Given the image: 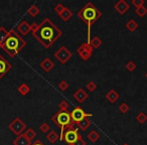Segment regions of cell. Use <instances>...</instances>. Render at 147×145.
<instances>
[{
    "label": "cell",
    "instance_id": "1",
    "mask_svg": "<svg viewBox=\"0 0 147 145\" xmlns=\"http://www.w3.org/2000/svg\"><path fill=\"white\" fill-rule=\"evenodd\" d=\"M31 33L45 49H49L63 35V31L47 17L41 21L38 28Z\"/></svg>",
    "mask_w": 147,
    "mask_h": 145
},
{
    "label": "cell",
    "instance_id": "2",
    "mask_svg": "<svg viewBox=\"0 0 147 145\" xmlns=\"http://www.w3.org/2000/svg\"><path fill=\"white\" fill-rule=\"evenodd\" d=\"M25 45H26V41L18 34V32H16L15 29H11L8 31L6 39L0 45V47L10 57H14L22 51Z\"/></svg>",
    "mask_w": 147,
    "mask_h": 145
},
{
    "label": "cell",
    "instance_id": "3",
    "mask_svg": "<svg viewBox=\"0 0 147 145\" xmlns=\"http://www.w3.org/2000/svg\"><path fill=\"white\" fill-rule=\"evenodd\" d=\"M78 16L81 20H83L88 25V39L87 42L91 41V27L92 25L102 16V12L93 4L92 2H88L83 8L80 9L78 12Z\"/></svg>",
    "mask_w": 147,
    "mask_h": 145
},
{
    "label": "cell",
    "instance_id": "4",
    "mask_svg": "<svg viewBox=\"0 0 147 145\" xmlns=\"http://www.w3.org/2000/svg\"><path fill=\"white\" fill-rule=\"evenodd\" d=\"M51 121L61 128V136H59V140L61 141H63V136L65 131L74 128V126L76 125L71 117V112H69V111H59L51 117Z\"/></svg>",
    "mask_w": 147,
    "mask_h": 145
},
{
    "label": "cell",
    "instance_id": "5",
    "mask_svg": "<svg viewBox=\"0 0 147 145\" xmlns=\"http://www.w3.org/2000/svg\"><path fill=\"white\" fill-rule=\"evenodd\" d=\"M8 128L10 129V131L12 133H14L16 136L22 134L23 131L26 130V124L21 120L20 118H15L14 120L11 121V123L8 125Z\"/></svg>",
    "mask_w": 147,
    "mask_h": 145
},
{
    "label": "cell",
    "instance_id": "6",
    "mask_svg": "<svg viewBox=\"0 0 147 145\" xmlns=\"http://www.w3.org/2000/svg\"><path fill=\"white\" fill-rule=\"evenodd\" d=\"M71 57H73V53H71L65 45H61V47L55 53V57L61 63V65L67 63V61H69Z\"/></svg>",
    "mask_w": 147,
    "mask_h": 145
},
{
    "label": "cell",
    "instance_id": "7",
    "mask_svg": "<svg viewBox=\"0 0 147 145\" xmlns=\"http://www.w3.org/2000/svg\"><path fill=\"white\" fill-rule=\"evenodd\" d=\"M77 53L78 55L81 57V59L83 61H88L93 55V47H91L90 43L88 42H84L80 45V47L77 49Z\"/></svg>",
    "mask_w": 147,
    "mask_h": 145
},
{
    "label": "cell",
    "instance_id": "8",
    "mask_svg": "<svg viewBox=\"0 0 147 145\" xmlns=\"http://www.w3.org/2000/svg\"><path fill=\"white\" fill-rule=\"evenodd\" d=\"M71 117L74 122H75V124H77L78 122L84 120V119L89 118V117H93V115L88 114V113L85 112L80 106H77L76 108H74L73 111L71 112Z\"/></svg>",
    "mask_w": 147,
    "mask_h": 145
},
{
    "label": "cell",
    "instance_id": "9",
    "mask_svg": "<svg viewBox=\"0 0 147 145\" xmlns=\"http://www.w3.org/2000/svg\"><path fill=\"white\" fill-rule=\"evenodd\" d=\"M79 135H80V133L75 128L65 130L63 136V141H65L67 145H74L76 143V141L78 140Z\"/></svg>",
    "mask_w": 147,
    "mask_h": 145
},
{
    "label": "cell",
    "instance_id": "10",
    "mask_svg": "<svg viewBox=\"0 0 147 145\" xmlns=\"http://www.w3.org/2000/svg\"><path fill=\"white\" fill-rule=\"evenodd\" d=\"M11 67H12L11 63L3 55H0V79H2L10 71Z\"/></svg>",
    "mask_w": 147,
    "mask_h": 145
},
{
    "label": "cell",
    "instance_id": "11",
    "mask_svg": "<svg viewBox=\"0 0 147 145\" xmlns=\"http://www.w3.org/2000/svg\"><path fill=\"white\" fill-rule=\"evenodd\" d=\"M114 8L119 14L123 15L129 10L130 8V5L125 1V0H119L118 2H116V4L114 5Z\"/></svg>",
    "mask_w": 147,
    "mask_h": 145
},
{
    "label": "cell",
    "instance_id": "12",
    "mask_svg": "<svg viewBox=\"0 0 147 145\" xmlns=\"http://www.w3.org/2000/svg\"><path fill=\"white\" fill-rule=\"evenodd\" d=\"M16 29H17V31H18L19 33H20L21 35H27L29 32L31 31V29H30V24H29L27 21H25V20H22L20 23H19L18 25H17V27H16Z\"/></svg>",
    "mask_w": 147,
    "mask_h": 145
},
{
    "label": "cell",
    "instance_id": "13",
    "mask_svg": "<svg viewBox=\"0 0 147 145\" xmlns=\"http://www.w3.org/2000/svg\"><path fill=\"white\" fill-rule=\"evenodd\" d=\"M74 98L77 102L79 103H83L89 98V95L84 89H78L76 92L74 93Z\"/></svg>",
    "mask_w": 147,
    "mask_h": 145
},
{
    "label": "cell",
    "instance_id": "14",
    "mask_svg": "<svg viewBox=\"0 0 147 145\" xmlns=\"http://www.w3.org/2000/svg\"><path fill=\"white\" fill-rule=\"evenodd\" d=\"M39 65H40V67L45 71V73H49V71H51V69L55 67V63H53L49 57H45V59L41 61Z\"/></svg>",
    "mask_w": 147,
    "mask_h": 145
},
{
    "label": "cell",
    "instance_id": "15",
    "mask_svg": "<svg viewBox=\"0 0 147 145\" xmlns=\"http://www.w3.org/2000/svg\"><path fill=\"white\" fill-rule=\"evenodd\" d=\"M13 145H31V140H29L22 133L13 140Z\"/></svg>",
    "mask_w": 147,
    "mask_h": 145
},
{
    "label": "cell",
    "instance_id": "16",
    "mask_svg": "<svg viewBox=\"0 0 147 145\" xmlns=\"http://www.w3.org/2000/svg\"><path fill=\"white\" fill-rule=\"evenodd\" d=\"M119 98H120V95H119L114 89H111V90L106 94V99L110 103H112V104L116 102V101H118Z\"/></svg>",
    "mask_w": 147,
    "mask_h": 145
},
{
    "label": "cell",
    "instance_id": "17",
    "mask_svg": "<svg viewBox=\"0 0 147 145\" xmlns=\"http://www.w3.org/2000/svg\"><path fill=\"white\" fill-rule=\"evenodd\" d=\"M73 12H71V9H69L67 7H65V9H63V12L59 14V16H61V18L63 19V21H67L69 20V19L73 17Z\"/></svg>",
    "mask_w": 147,
    "mask_h": 145
},
{
    "label": "cell",
    "instance_id": "18",
    "mask_svg": "<svg viewBox=\"0 0 147 145\" xmlns=\"http://www.w3.org/2000/svg\"><path fill=\"white\" fill-rule=\"evenodd\" d=\"M59 134H57V132H55V130H51L49 133L47 134V139L51 143H55L57 140H59Z\"/></svg>",
    "mask_w": 147,
    "mask_h": 145
},
{
    "label": "cell",
    "instance_id": "19",
    "mask_svg": "<svg viewBox=\"0 0 147 145\" xmlns=\"http://www.w3.org/2000/svg\"><path fill=\"white\" fill-rule=\"evenodd\" d=\"M76 125L78 126L79 129H81V130L85 131V130H87V129H88L89 127L91 126V121L89 120V118H86V119H84V120H82V121H80V122H78Z\"/></svg>",
    "mask_w": 147,
    "mask_h": 145
},
{
    "label": "cell",
    "instance_id": "20",
    "mask_svg": "<svg viewBox=\"0 0 147 145\" xmlns=\"http://www.w3.org/2000/svg\"><path fill=\"white\" fill-rule=\"evenodd\" d=\"M126 28L131 32H134L137 28H138V23L134 20V19H130L126 22Z\"/></svg>",
    "mask_w": 147,
    "mask_h": 145
},
{
    "label": "cell",
    "instance_id": "21",
    "mask_svg": "<svg viewBox=\"0 0 147 145\" xmlns=\"http://www.w3.org/2000/svg\"><path fill=\"white\" fill-rule=\"evenodd\" d=\"M17 91H18L19 94H21L22 96H26V95L30 92V88H29V86L27 84L23 83V84H21L20 86L18 87Z\"/></svg>",
    "mask_w": 147,
    "mask_h": 145
},
{
    "label": "cell",
    "instance_id": "22",
    "mask_svg": "<svg viewBox=\"0 0 147 145\" xmlns=\"http://www.w3.org/2000/svg\"><path fill=\"white\" fill-rule=\"evenodd\" d=\"M102 43H103L102 39H101L100 37H98V36H94L90 41V45H91V47H92L93 49H99V47L102 45Z\"/></svg>",
    "mask_w": 147,
    "mask_h": 145
},
{
    "label": "cell",
    "instance_id": "23",
    "mask_svg": "<svg viewBox=\"0 0 147 145\" xmlns=\"http://www.w3.org/2000/svg\"><path fill=\"white\" fill-rule=\"evenodd\" d=\"M39 12H40V10H39V8L36 6V5H31V6L28 8V10H27V13H28L31 17L37 16V15L39 14Z\"/></svg>",
    "mask_w": 147,
    "mask_h": 145
},
{
    "label": "cell",
    "instance_id": "24",
    "mask_svg": "<svg viewBox=\"0 0 147 145\" xmlns=\"http://www.w3.org/2000/svg\"><path fill=\"white\" fill-rule=\"evenodd\" d=\"M99 138H100V135H99V133L96 130H92L88 134V139L91 142H97Z\"/></svg>",
    "mask_w": 147,
    "mask_h": 145
},
{
    "label": "cell",
    "instance_id": "25",
    "mask_svg": "<svg viewBox=\"0 0 147 145\" xmlns=\"http://www.w3.org/2000/svg\"><path fill=\"white\" fill-rule=\"evenodd\" d=\"M7 35H8V31H7L3 26H0V45L5 41Z\"/></svg>",
    "mask_w": 147,
    "mask_h": 145
},
{
    "label": "cell",
    "instance_id": "26",
    "mask_svg": "<svg viewBox=\"0 0 147 145\" xmlns=\"http://www.w3.org/2000/svg\"><path fill=\"white\" fill-rule=\"evenodd\" d=\"M23 134L25 135V136L27 137V138L29 139V140H32V139H34L35 137H36V132H35L34 130H33L32 128H28L25 130V132L23 133Z\"/></svg>",
    "mask_w": 147,
    "mask_h": 145
},
{
    "label": "cell",
    "instance_id": "27",
    "mask_svg": "<svg viewBox=\"0 0 147 145\" xmlns=\"http://www.w3.org/2000/svg\"><path fill=\"white\" fill-rule=\"evenodd\" d=\"M136 120L138 121V123H140V124H144L147 121V115L145 114L144 112L138 113V115L136 116Z\"/></svg>",
    "mask_w": 147,
    "mask_h": 145
},
{
    "label": "cell",
    "instance_id": "28",
    "mask_svg": "<svg viewBox=\"0 0 147 145\" xmlns=\"http://www.w3.org/2000/svg\"><path fill=\"white\" fill-rule=\"evenodd\" d=\"M135 13H136L138 16L143 17V16H145V15L147 14V8L145 6H141V7H139V8H136Z\"/></svg>",
    "mask_w": 147,
    "mask_h": 145
},
{
    "label": "cell",
    "instance_id": "29",
    "mask_svg": "<svg viewBox=\"0 0 147 145\" xmlns=\"http://www.w3.org/2000/svg\"><path fill=\"white\" fill-rule=\"evenodd\" d=\"M136 67H137L136 63L132 61H128V63H126V69H127V71H134L135 69H136Z\"/></svg>",
    "mask_w": 147,
    "mask_h": 145
},
{
    "label": "cell",
    "instance_id": "30",
    "mask_svg": "<svg viewBox=\"0 0 147 145\" xmlns=\"http://www.w3.org/2000/svg\"><path fill=\"white\" fill-rule=\"evenodd\" d=\"M59 111H67V109H69V103L65 100H63L59 104Z\"/></svg>",
    "mask_w": 147,
    "mask_h": 145
},
{
    "label": "cell",
    "instance_id": "31",
    "mask_svg": "<svg viewBox=\"0 0 147 145\" xmlns=\"http://www.w3.org/2000/svg\"><path fill=\"white\" fill-rule=\"evenodd\" d=\"M86 89H88V91H90V92H94V91H96L97 89V84L95 82H89L88 84L86 85Z\"/></svg>",
    "mask_w": 147,
    "mask_h": 145
},
{
    "label": "cell",
    "instance_id": "32",
    "mask_svg": "<svg viewBox=\"0 0 147 145\" xmlns=\"http://www.w3.org/2000/svg\"><path fill=\"white\" fill-rule=\"evenodd\" d=\"M130 110V107H129V105H127L126 103H122V104L119 106V111H120L121 113H127L128 111Z\"/></svg>",
    "mask_w": 147,
    "mask_h": 145
},
{
    "label": "cell",
    "instance_id": "33",
    "mask_svg": "<svg viewBox=\"0 0 147 145\" xmlns=\"http://www.w3.org/2000/svg\"><path fill=\"white\" fill-rule=\"evenodd\" d=\"M39 129H40V131L42 133H47L51 131V127H49V125L47 124V123H42V124L39 126Z\"/></svg>",
    "mask_w": 147,
    "mask_h": 145
},
{
    "label": "cell",
    "instance_id": "34",
    "mask_svg": "<svg viewBox=\"0 0 147 145\" xmlns=\"http://www.w3.org/2000/svg\"><path fill=\"white\" fill-rule=\"evenodd\" d=\"M65 5H63V4H61V3H59V4L55 5V8H53V9H55V12H57V14L59 15V14H61V13L63 11V9H65Z\"/></svg>",
    "mask_w": 147,
    "mask_h": 145
},
{
    "label": "cell",
    "instance_id": "35",
    "mask_svg": "<svg viewBox=\"0 0 147 145\" xmlns=\"http://www.w3.org/2000/svg\"><path fill=\"white\" fill-rule=\"evenodd\" d=\"M144 0H132V5H134L136 8H139L141 6H144Z\"/></svg>",
    "mask_w": 147,
    "mask_h": 145
},
{
    "label": "cell",
    "instance_id": "36",
    "mask_svg": "<svg viewBox=\"0 0 147 145\" xmlns=\"http://www.w3.org/2000/svg\"><path fill=\"white\" fill-rule=\"evenodd\" d=\"M69 87V84H67V82H65V81H61L59 84V88L61 89V91H65Z\"/></svg>",
    "mask_w": 147,
    "mask_h": 145
},
{
    "label": "cell",
    "instance_id": "37",
    "mask_svg": "<svg viewBox=\"0 0 147 145\" xmlns=\"http://www.w3.org/2000/svg\"><path fill=\"white\" fill-rule=\"evenodd\" d=\"M74 145H87V143H86V141L84 140V138H83V136L82 135H79V137H78V140L76 141V143Z\"/></svg>",
    "mask_w": 147,
    "mask_h": 145
},
{
    "label": "cell",
    "instance_id": "38",
    "mask_svg": "<svg viewBox=\"0 0 147 145\" xmlns=\"http://www.w3.org/2000/svg\"><path fill=\"white\" fill-rule=\"evenodd\" d=\"M39 24H37V23H31L30 24V29H31V32H34L35 30H36L37 28H38Z\"/></svg>",
    "mask_w": 147,
    "mask_h": 145
},
{
    "label": "cell",
    "instance_id": "39",
    "mask_svg": "<svg viewBox=\"0 0 147 145\" xmlns=\"http://www.w3.org/2000/svg\"><path fill=\"white\" fill-rule=\"evenodd\" d=\"M31 145H45L40 140H35V142L31 143Z\"/></svg>",
    "mask_w": 147,
    "mask_h": 145
},
{
    "label": "cell",
    "instance_id": "40",
    "mask_svg": "<svg viewBox=\"0 0 147 145\" xmlns=\"http://www.w3.org/2000/svg\"><path fill=\"white\" fill-rule=\"evenodd\" d=\"M123 145H129V144H128V143H124Z\"/></svg>",
    "mask_w": 147,
    "mask_h": 145
},
{
    "label": "cell",
    "instance_id": "41",
    "mask_svg": "<svg viewBox=\"0 0 147 145\" xmlns=\"http://www.w3.org/2000/svg\"><path fill=\"white\" fill-rule=\"evenodd\" d=\"M145 77H146V79H147V73H146V75H145Z\"/></svg>",
    "mask_w": 147,
    "mask_h": 145
}]
</instances>
